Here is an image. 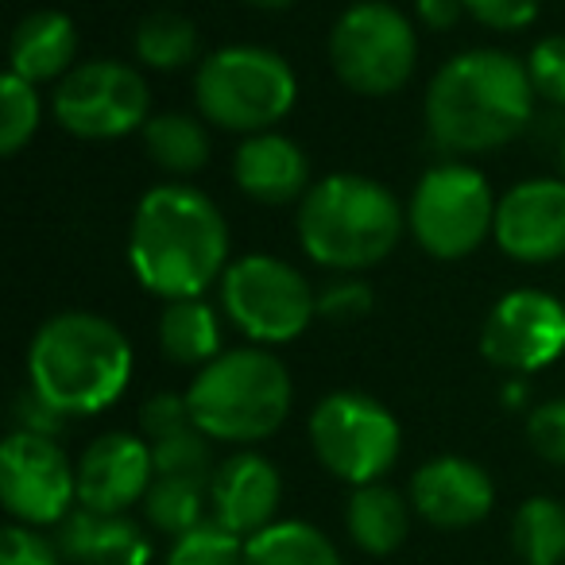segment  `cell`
<instances>
[{"mask_svg":"<svg viewBox=\"0 0 565 565\" xmlns=\"http://www.w3.org/2000/svg\"><path fill=\"white\" fill-rule=\"evenodd\" d=\"M511 546L526 565H557L565 557V508L550 495H531L511 519Z\"/></svg>","mask_w":565,"mask_h":565,"instance_id":"obj_26","label":"cell"},{"mask_svg":"<svg viewBox=\"0 0 565 565\" xmlns=\"http://www.w3.org/2000/svg\"><path fill=\"white\" fill-rule=\"evenodd\" d=\"M136 58H140L148 71H186L198 58V28L182 12H148V17L136 24L132 35Z\"/></svg>","mask_w":565,"mask_h":565,"instance_id":"obj_25","label":"cell"},{"mask_svg":"<svg viewBox=\"0 0 565 565\" xmlns=\"http://www.w3.org/2000/svg\"><path fill=\"white\" fill-rule=\"evenodd\" d=\"M40 89L17 74H4V82H0V156L24 151V143H32V136L40 132Z\"/></svg>","mask_w":565,"mask_h":565,"instance_id":"obj_28","label":"cell"},{"mask_svg":"<svg viewBox=\"0 0 565 565\" xmlns=\"http://www.w3.org/2000/svg\"><path fill=\"white\" fill-rule=\"evenodd\" d=\"M465 17L477 24L492 28V32H523L539 20L542 0H461Z\"/></svg>","mask_w":565,"mask_h":565,"instance_id":"obj_36","label":"cell"},{"mask_svg":"<svg viewBox=\"0 0 565 565\" xmlns=\"http://www.w3.org/2000/svg\"><path fill=\"white\" fill-rule=\"evenodd\" d=\"M244 565H341V554L318 526L287 519L244 542Z\"/></svg>","mask_w":565,"mask_h":565,"instance_id":"obj_24","label":"cell"},{"mask_svg":"<svg viewBox=\"0 0 565 565\" xmlns=\"http://www.w3.org/2000/svg\"><path fill=\"white\" fill-rule=\"evenodd\" d=\"M480 353L515 376L550 369L565 353V302L539 287L508 291L480 326Z\"/></svg>","mask_w":565,"mask_h":565,"instance_id":"obj_13","label":"cell"},{"mask_svg":"<svg viewBox=\"0 0 565 565\" xmlns=\"http://www.w3.org/2000/svg\"><path fill=\"white\" fill-rule=\"evenodd\" d=\"M151 461H156V477H198V480L213 477L210 438L198 426L151 441Z\"/></svg>","mask_w":565,"mask_h":565,"instance_id":"obj_30","label":"cell"},{"mask_svg":"<svg viewBox=\"0 0 565 565\" xmlns=\"http://www.w3.org/2000/svg\"><path fill=\"white\" fill-rule=\"evenodd\" d=\"M12 418H17V430L24 434H40V438H55L66 430V415L55 407V403L43 399L35 387H24L12 403Z\"/></svg>","mask_w":565,"mask_h":565,"instance_id":"obj_37","label":"cell"},{"mask_svg":"<svg viewBox=\"0 0 565 565\" xmlns=\"http://www.w3.org/2000/svg\"><path fill=\"white\" fill-rule=\"evenodd\" d=\"M415 9H418V20H423L426 28H434V32H449V28L465 17L461 0H418Z\"/></svg>","mask_w":565,"mask_h":565,"instance_id":"obj_38","label":"cell"},{"mask_svg":"<svg viewBox=\"0 0 565 565\" xmlns=\"http://www.w3.org/2000/svg\"><path fill=\"white\" fill-rule=\"evenodd\" d=\"M349 539L372 557H387L403 546L411 531V503L387 484L353 488L345 508Z\"/></svg>","mask_w":565,"mask_h":565,"instance_id":"obj_22","label":"cell"},{"mask_svg":"<svg viewBox=\"0 0 565 565\" xmlns=\"http://www.w3.org/2000/svg\"><path fill=\"white\" fill-rule=\"evenodd\" d=\"M310 446L322 469L361 488L380 484L399 461L403 430L399 418L364 392H330L310 411Z\"/></svg>","mask_w":565,"mask_h":565,"instance_id":"obj_10","label":"cell"},{"mask_svg":"<svg viewBox=\"0 0 565 565\" xmlns=\"http://www.w3.org/2000/svg\"><path fill=\"white\" fill-rule=\"evenodd\" d=\"M148 159L167 174L190 179L210 163V128L190 113H156L140 132Z\"/></svg>","mask_w":565,"mask_h":565,"instance_id":"obj_23","label":"cell"},{"mask_svg":"<svg viewBox=\"0 0 565 565\" xmlns=\"http://www.w3.org/2000/svg\"><path fill=\"white\" fill-rule=\"evenodd\" d=\"M198 117L221 132H271L299 102V74L279 51L233 43L198 63Z\"/></svg>","mask_w":565,"mask_h":565,"instance_id":"obj_6","label":"cell"},{"mask_svg":"<svg viewBox=\"0 0 565 565\" xmlns=\"http://www.w3.org/2000/svg\"><path fill=\"white\" fill-rule=\"evenodd\" d=\"M55 546L74 565H148L151 542L128 515L74 508L58 523Z\"/></svg>","mask_w":565,"mask_h":565,"instance_id":"obj_19","label":"cell"},{"mask_svg":"<svg viewBox=\"0 0 565 565\" xmlns=\"http://www.w3.org/2000/svg\"><path fill=\"white\" fill-rule=\"evenodd\" d=\"M372 307H376L372 287L364 279H353V275L333 279L318 295V318H326V322H356V318L372 315Z\"/></svg>","mask_w":565,"mask_h":565,"instance_id":"obj_33","label":"cell"},{"mask_svg":"<svg viewBox=\"0 0 565 565\" xmlns=\"http://www.w3.org/2000/svg\"><path fill=\"white\" fill-rule=\"evenodd\" d=\"M190 418L210 441L252 446L287 423L295 403L291 372L271 349H225L217 361L198 369L186 387Z\"/></svg>","mask_w":565,"mask_h":565,"instance_id":"obj_5","label":"cell"},{"mask_svg":"<svg viewBox=\"0 0 565 565\" xmlns=\"http://www.w3.org/2000/svg\"><path fill=\"white\" fill-rule=\"evenodd\" d=\"M534 94L526 63L508 51L472 47L438 66L426 86V132L449 156H488L531 128Z\"/></svg>","mask_w":565,"mask_h":565,"instance_id":"obj_2","label":"cell"},{"mask_svg":"<svg viewBox=\"0 0 565 565\" xmlns=\"http://www.w3.org/2000/svg\"><path fill=\"white\" fill-rule=\"evenodd\" d=\"M557 171H562V179H565V136H562V143H557Z\"/></svg>","mask_w":565,"mask_h":565,"instance_id":"obj_41","label":"cell"},{"mask_svg":"<svg viewBox=\"0 0 565 565\" xmlns=\"http://www.w3.org/2000/svg\"><path fill=\"white\" fill-rule=\"evenodd\" d=\"M244 542L248 539L221 526L217 519H205L174 539L163 565H244Z\"/></svg>","mask_w":565,"mask_h":565,"instance_id":"obj_29","label":"cell"},{"mask_svg":"<svg viewBox=\"0 0 565 565\" xmlns=\"http://www.w3.org/2000/svg\"><path fill=\"white\" fill-rule=\"evenodd\" d=\"M151 480H156V461L148 438L125 430L102 434L89 441L78 461V508L125 515V508L143 503Z\"/></svg>","mask_w":565,"mask_h":565,"instance_id":"obj_15","label":"cell"},{"mask_svg":"<svg viewBox=\"0 0 565 565\" xmlns=\"http://www.w3.org/2000/svg\"><path fill=\"white\" fill-rule=\"evenodd\" d=\"M492 477L469 457H434L411 477V508L441 531H461L492 511Z\"/></svg>","mask_w":565,"mask_h":565,"instance_id":"obj_16","label":"cell"},{"mask_svg":"<svg viewBox=\"0 0 565 565\" xmlns=\"http://www.w3.org/2000/svg\"><path fill=\"white\" fill-rule=\"evenodd\" d=\"M495 244L519 264L565 256V179H523L495 205Z\"/></svg>","mask_w":565,"mask_h":565,"instance_id":"obj_14","label":"cell"},{"mask_svg":"<svg viewBox=\"0 0 565 565\" xmlns=\"http://www.w3.org/2000/svg\"><path fill=\"white\" fill-rule=\"evenodd\" d=\"M194 426L190 418V403L186 395L179 392H156L151 399H143L140 407V430L148 441H159V438H171V434H182Z\"/></svg>","mask_w":565,"mask_h":565,"instance_id":"obj_35","label":"cell"},{"mask_svg":"<svg viewBox=\"0 0 565 565\" xmlns=\"http://www.w3.org/2000/svg\"><path fill=\"white\" fill-rule=\"evenodd\" d=\"M495 205L484 174L465 159H449L415 182L407 228L426 256L465 259L495 233Z\"/></svg>","mask_w":565,"mask_h":565,"instance_id":"obj_9","label":"cell"},{"mask_svg":"<svg viewBox=\"0 0 565 565\" xmlns=\"http://www.w3.org/2000/svg\"><path fill=\"white\" fill-rule=\"evenodd\" d=\"M225 330L213 302L205 299H174L159 315V349L167 361L186 364V369H205L225 353Z\"/></svg>","mask_w":565,"mask_h":565,"instance_id":"obj_21","label":"cell"},{"mask_svg":"<svg viewBox=\"0 0 565 565\" xmlns=\"http://www.w3.org/2000/svg\"><path fill=\"white\" fill-rule=\"evenodd\" d=\"M78 58V32L66 12L40 9L28 12L9 40V74L43 86V82H63Z\"/></svg>","mask_w":565,"mask_h":565,"instance_id":"obj_20","label":"cell"},{"mask_svg":"<svg viewBox=\"0 0 565 565\" xmlns=\"http://www.w3.org/2000/svg\"><path fill=\"white\" fill-rule=\"evenodd\" d=\"M330 66L361 97H392L418 66L415 24L387 0H356L333 20Z\"/></svg>","mask_w":565,"mask_h":565,"instance_id":"obj_8","label":"cell"},{"mask_svg":"<svg viewBox=\"0 0 565 565\" xmlns=\"http://www.w3.org/2000/svg\"><path fill=\"white\" fill-rule=\"evenodd\" d=\"M295 228L302 252L318 267L353 275L392 256L407 228V213L380 179L341 171L307 190Z\"/></svg>","mask_w":565,"mask_h":565,"instance_id":"obj_4","label":"cell"},{"mask_svg":"<svg viewBox=\"0 0 565 565\" xmlns=\"http://www.w3.org/2000/svg\"><path fill=\"white\" fill-rule=\"evenodd\" d=\"M0 500L24 526L63 523L78 503V469L55 438L12 430L0 446Z\"/></svg>","mask_w":565,"mask_h":565,"instance_id":"obj_12","label":"cell"},{"mask_svg":"<svg viewBox=\"0 0 565 565\" xmlns=\"http://www.w3.org/2000/svg\"><path fill=\"white\" fill-rule=\"evenodd\" d=\"M128 264L143 291L163 302L202 299L228 267L225 213L190 182L151 186L132 213Z\"/></svg>","mask_w":565,"mask_h":565,"instance_id":"obj_1","label":"cell"},{"mask_svg":"<svg viewBox=\"0 0 565 565\" xmlns=\"http://www.w3.org/2000/svg\"><path fill=\"white\" fill-rule=\"evenodd\" d=\"M51 113L78 140H120L156 117L143 74L117 58L74 66L51 94Z\"/></svg>","mask_w":565,"mask_h":565,"instance_id":"obj_11","label":"cell"},{"mask_svg":"<svg viewBox=\"0 0 565 565\" xmlns=\"http://www.w3.org/2000/svg\"><path fill=\"white\" fill-rule=\"evenodd\" d=\"M534 94L554 109H565V35H546L526 55Z\"/></svg>","mask_w":565,"mask_h":565,"instance_id":"obj_31","label":"cell"},{"mask_svg":"<svg viewBox=\"0 0 565 565\" xmlns=\"http://www.w3.org/2000/svg\"><path fill=\"white\" fill-rule=\"evenodd\" d=\"M205 503H210V480L156 477L143 495V515L156 531L179 539V534L194 531L198 523H205Z\"/></svg>","mask_w":565,"mask_h":565,"instance_id":"obj_27","label":"cell"},{"mask_svg":"<svg viewBox=\"0 0 565 565\" xmlns=\"http://www.w3.org/2000/svg\"><path fill=\"white\" fill-rule=\"evenodd\" d=\"M248 4L264 12H282V9H291V4H299V0H248Z\"/></svg>","mask_w":565,"mask_h":565,"instance_id":"obj_39","label":"cell"},{"mask_svg":"<svg viewBox=\"0 0 565 565\" xmlns=\"http://www.w3.org/2000/svg\"><path fill=\"white\" fill-rule=\"evenodd\" d=\"M221 310L252 345H291L318 318V295L295 264L252 252L221 275Z\"/></svg>","mask_w":565,"mask_h":565,"instance_id":"obj_7","label":"cell"},{"mask_svg":"<svg viewBox=\"0 0 565 565\" xmlns=\"http://www.w3.org/2000/svg\"><path fill=\"white\" fill-rule=\"evenodd\" d=\"M233 182L244 198L259 205H291L302 202L310 182V159L291 136L256 132L244 136L233 156Z\"/></svg>","mask_w":565,"mask_h":565,"instance_id":"obj_18","label":"cell"},{"mask_svg":"<svg viewBox=\"0 0 565 565\" xmlns=\"http://www.w3.org/2000/svg\"><path fill=\"white\" fill-rule=\"evenodd\" d=\"M282 500L279 469L264 454H241L225 457L210 477V508L221 526H228L241 539H252L264 526L275 523V511Z\"/></svg>","mask_w":565,"mask_h":565,"instance_id":"obj_17","label":"cell"},{"mask_svg":"<svg viewBox=\"0 0 565 565\" xmlns=\"http://www.w3.org/2000/svg\"><path fill=\"white\" fill-rule=\"evenodd\" d=\"M63 550L35 526L12 523L0 531V565H63Z\"/></svg>","mask_w":565,"mask_h":565,"instance_id":"obj_34","label":"cell"},{"mask_svg":"<svg viewBox=\"0 0 565 565\" xmlns=\"http://www.w3.org/2000/svg\"><path fill=\"white\" fill-rule=\"evenodd\" d=\"M523 395H526V387H523V384H511V387H508V403H511V407H515V403H523Z\"/></svg>","mask_w":565,"mask_h":565,"instance_id":"obj_40","label":"cell"},{"mask_svg":"<svg viewBox=\"0 0 565 565\" xmlns=\"http://www.w3.org/2000/svg\"><path fill=\"white\" fill-rule=\"evenodd\" d=\"M132 380V345L102 315L66 310L35 330L28 345V387L66 418L97 415L125 395Z\"/></svg>","mask_w":565,"mask_h":565,"instance_id":"obj_3","label":"cell"},{"mask_svg":"<svg viewBox=\"0 0 565 565\" xmlns=\"http://www.w3.org/2000/svg\"><path fill=\"white\" fill-rule=\"evenodd\" d=\"M526 441L550 465H565V399H546L526 415Z\"/></svg>","mask_w":565,"mask_h":565,"instance_id":"obj_32","label":"cell"}]
</instances>
